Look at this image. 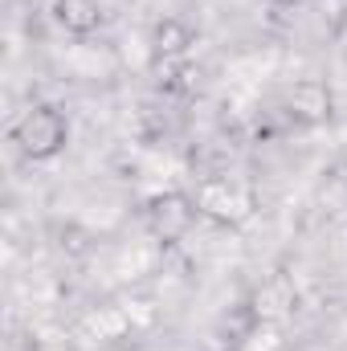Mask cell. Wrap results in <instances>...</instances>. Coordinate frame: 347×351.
Listing matches in <instances>:
<instances>
[{"instance_id": "cell-1", "label": "cell", "mask_w": 347, "mask_h": 351, "mask_svg": "<svg viewBox=\"0 0 347 351\" xmlns=\"http://www.w3.org/2000/svg\"><path fill=\"white\" fill-rule=\"evenodd\" d=\"M12 143H16V152H21L29 164H49V160H58V156L66 152V143H70V119H66L58 106L41 102V106L25 110V114L12 123Z\"/></svg>"}, {"instance_id": "cell-2", "label": "cell", "mask_w": 347, "mask_h": 351, "mask_svg": "<svg viewBox=\"0 0 347 351\" xmlns=\"http://www.w3.org/2000/svg\"><path fill=\"white\" fill-rule=\"evenodd\" d=\"M196 200H188L184 192H168V196H156L152 204H147V221H152V233L156 237H164V241H180L188 229H192V221H196Z\"/></svg>"}, {"instance_id": "cell-3", "label": "cell", "mask_w": 347, "mask_h": 351, "mask_svg": "<svg viewBox=\"0 0 347 351\" xmlns=\"http://www.w3.org/2000/svg\"><path fill=\"white\" fill-rule=\"evenodd\" d=\"M286 110L294 123L302 127H319L331 119V90L323 78H298L294 86L286 90Z\"/></svg>"}, {"instance_id": "cell-4", "label": "cell", "mask_w": 347, "mask_h": 351, "mask_svg": "<svg viewBox=\"0 0 347 351\" xmlns=\"http://www.w3.org/2000/svg\"><path fill=\"white\" fill-rule=\"evenodd\" d=\"M53 21L70 37H90L102 29V4L98 0H53Z\"/></svg>"}, {"instance_id": "cell-5", "label": "cell", "mask_w": 347, "mask_h": 351, "mask_svg": "<svg viewBox=\"0 0 347 351\" xmlns=\"http://www.w3.org/2000/svg\"><path fill=\"white\" fill-rule=\"evenodd\" d=\"M192 45H196V33H192L188 21H180V16L156 21V29H152V49H156V58L176 62V58H184Z\"/></svg>"}, {"instance_id": "cell-6", "label": "cell", "mask_w": 347, "mask_h": 351, "mask_svg": "<svg viewBox=\"0 0 347 351\" xmlns=\"http://www.w3.org/2000/svg\"><path fill=\"white\" fill-rule=\"evenodd\" d=\"M29 351H74L70 343H62V339H41V343H33Z\"/></svg>"}, {"instance_id": "cell-7", "label": "cell", "mask_w": 347, "mask_h": 351, "mask_svg": "<svg viewBox=\"0 0 347 351\" xmlns=\"http://www.w3.org/2000/svg\"><path fill=\"white\" fill-rule=\"evenodd\" d=\"M278 4H294V0H278Z\"/></svg>"}]
</instances>
